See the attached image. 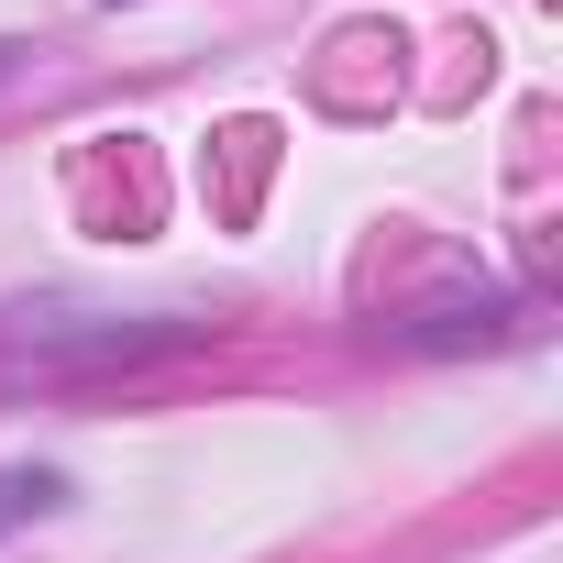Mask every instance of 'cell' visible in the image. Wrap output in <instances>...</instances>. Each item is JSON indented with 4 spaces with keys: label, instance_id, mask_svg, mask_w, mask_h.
Segmentation results:
<instances>
[{
    "label": "cell",
    "instance_id": "cell-3",
    "mask_svg": "<svg viewBox=\"0 0 563 563\" xmlns=\"http://www.w3.org/2000/svg\"><path fill=\"white\" fill-rule=\"evenodd\" d=\"M12 67H23V45H12V34H0V78H12Z\"/></svg>",
    "mask_w": 563,
    "mask_h": 563
},
{
    "label": "cell",
    "instance_id": "cell-1",
    "mask_svg": "<svg viewBox=\"0 0 563 563\" xmlns=\"http://www.w3.org/2000/svg\"><path fill=\"white\" fill-rule=\"evenodd\" d=\"M12 365H133L166 343H199V321H100V310H56V321H0Z\"/></svg>",
    "mask_w": 563,
    "mask_h": 563
},
{
    "label": "cell",
    "instance_id": "cell-2",
    "mask_svg": "<svg viewBox=\"0 0 563 563\" xmlns=\"http://www.w3.org/2000/svg\"><path fill=\"white\" fill-rule=\"evenodd\" d=\"M56 486H0V519H12V508H45Z\"/></svg>",
    "mask_w": 563,
    "mask_h": 563
}]
</instances>
